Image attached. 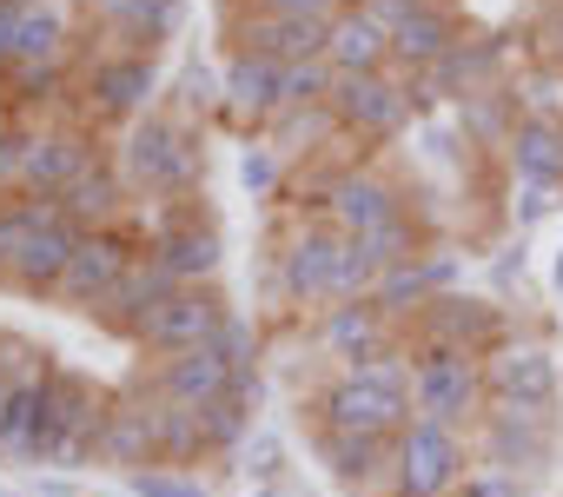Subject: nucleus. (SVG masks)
<instances>
[{
	"label": "nucleus",
	"mask_w": 563,
	"mask_h": 497,
	"mask_svg": "<svg viewBox=\"0 0 563 497\" xmlns=\"http://www.w3.org/2000/svg\"><path fill=\"white\" fill-rule=\"evenodd\" d=\"M451 497H523V484H517L510 471H490V464H484V471H471Z\"/></svg>",
	"instance_id": "nucleus-43"
},
{
	"label": "nucleus",
	"mask_w": 563,
	"mask_h": 497,
	"mask_svg": "<svg viewBox=\"0 0 563 497\" xmlns=\"http://www.w3.org/2000/svg\"><path fill=\"white\" fill-rule=\"evenodd\" d=\"M100 153H93V133L87 126H41L27 133V166H21V192L27 199H60L80 173H93Z\"/></svg>",
	"instance_id": "nucleus-13"
},
{
	"label": "nucleus",
	"mask_w": 563,
	"mask_h": 497,
	"mask_svg": "<svg viewBox=\"0 0 563 497\" xmlns=\"http://www.w3.org/2000/svg\"><path fill=\"white\" fill-rule=\"evenodd\" d=\"M258 14H299V21H339L352 0H252Z\"/></svg>",
	"instance_id": "nucleus-42"
},
{
	"label": "nucleus",
	"mask_w": 563,
	"mask_h": 497,
	"mask_svg": "<svg viewBox=\"0 0 563 497\" xmlns=\"http://www.w3.org/2000/svg\"><path fill=\"white\" fill-rule=\"evenodd\" d=\"M278 173H286V166H278V146H245V153H239V186H245L252 199H265V192L278 186Z\"/></svg>",
	"instance_id": "nucleus-38"
},
{
	"label": "nucleus",
	"mask_w": 563,
	"mask_h": 497,
	"mask_svg": "<svg viewBox=\"0 0 563 497\" xmlns=\"http://www.w3.org/2000/svg\"><path fill=\"white\" fill-rule=\"evenodd\" d=\"M358 245H365V253L378 259V273H385V266H398V259H411V253H424V225H418V212L405 206V212H391L385 225H372V232H365Z\"/></svg>",
	"instance_id": "nucleus-36"
},
{
	"label": "nucleus",
	"mask_w": 563,
	"mask_h": 497,
	"mask_svg": "<svg viewBox=\"0 0 563 497\" xmlns=\"http://www.w3.org/2000/svg\"><path fill=\"white\" fill-rule=\"evenodd\" d=\"M47 431H54V372H21L8 385V405H0V451L21 457V464H41L47 451Z\"/></svg>",
	"instance_id": "nucleus-19"
},
{
	"label": "nucleus",
	"mask_w": 563,
	"mask_h": 497,
	"mask_svg": "<svg viewBox=\"0 0 563 497\" xmlns=\"http://www.w3.org/2000/svg\"><path fill=\"white\" fill-rule=\"evenodd\" d=\"M54 219H60V199H27V192L0 199V273H14L21 253L34 245V232L54 225Z\"/></svg>",
	"instance_id": "nucleus-34"
},
{
	"label": "nucleus",
	"mask_w": 563,
	"mask_h": 497,
	"mask_svg": "<svg viewBox=\"0 0 563 497\" xmlns=\"http://www.w3.org/2000/svg\"><path fill=\"white\" fill-rule=\"evenodd\" d=\"M451 279H457V253H451V245H424V253H411V259H398V266L378 273L372 299L391 319H418L438 292H451Z\"/></svg>",
	"instance_id": "nucleus-20"
},
{
	"label": "nucleus",
	"mask_w": 563,
	"mask_h": 497,
	"mask_svg": "<svg viewBox=\"0 0 563 497\" xmlns=\"http://www.w3.org/2000/svg\"><path fill=\"white\" fill-rule=\"evenodd\" d=\"M556 286H563V253H556Z\"/></svg>",
	"instance_id": "nucleus-49"
},
{
	"label": "nucleus",
	"mask_w": 563,
	"mask_h": 497,
	"mask_svg": "<svg viewBox=\"0 0 563 497\" xmlns=\"http://www.w3.org/2000/svg\"><path fill=\"white\" fill-rule=\"evenodd\" d=\"M358 8H365V14H372V21H378L385 34H391L398 21H411V14L424 8V0H358Z\"/></svg>",
	"instance_id": "nucleus-45"
},
{
	"label": "nucleus",
	"mask_w": 563,
	"mask_h": 497,
	"mask_svg": "<svg viewBox=\"0 0 563 497\" xmlns=\"http://www.w3.org/2000/svg\"><path fill=\"white\" fill-rule=\"evenodd\" d=\"M556 8H563V0H556Z\"/></svg>",
	"instance_id": "nucleus-51"
},
{
	"label": "nucleus",
	"mask_w": 563,
	"mask_h": 497,
	"mask_svg": "<svg viewBox=\"0 0 563 497\" xmlns=\"http://www.w3.org/2000/svg\"><path fill=\"white\" fill-rule=\"evenodd\" d=\"M319 206H325V225H339L345 239H365L372 225H385L391 212H405V192L378 166H352V173H339L319 192Z\"/></svg>",
	"instance_id": "nucleus-17"
},
{
	"label": "nucleus",
	"mask_w": 563,
	"mask_h": 497,
	"mask_svg": "<svg viewBox=\"0 0 563 497\" xmlns=\"http://www.w3.org/2000/svg\"><path fill=\"white\" fill-rule=\"evenodd\" d=\"M113 166H120V179L133 186V199H192V186H199V146H192V133H186L179 120H166V113L133 120Z\"/></svg>",
	"instance_id": "nucleus-2"
},
{
	"label": "nucleus",
	"mask_w": 563,
	"mask_h": 497,
	"mask_svg": "<svg viewBox=\"0 0 563 497\" xmlns=\"http://www.w3.org/2000/svg\"><path fill=\"white\" fill-rule=\"evenodd\" d=\"M471 444L457 424H431V418H411L398 438H391V497H451L471 471Z\"/></svg>",
	"instance_id": "nucleus-4"
},
{
	"label": "nucleus",
	"mask_w": 563,
	"mask_h": 497,
	"mask_svg": "<svg viewBox=\"0 0 563 497\" xmlns=\"http://www.w3.org/2000/svg\"><path fill=\"white\" fill-rule=\"evenodd\" d=\"M153 93H159V67L153 54H100L87 67V113L107 120V126H133L153 113Z\"/></svg>",
	"instance_id": "nucleus-9"
},
{
	"label": "nucleus",
	"mask_w": 563,
	"mask_h": 497,
	"mask_svg": "<svg viewBox=\"0 0 563 497\" xmlns=\"http://www.w3.org/2000/svg\"><path fill=\"white\" fill-rule=\"evenodd\" d=\"M173 292H179V279H173V266H166V259L153 253V245H146V253H140V259L126 266V279L113 286V299H107V306H100L93 319H107L113 332H126V339H140V325H146V319H153V312H159V306H166Z\"/></svg>",
	"instance_id": "nucleus-24"
},
{
	"label": "nucleus",
	"mask_w": 563,
	"mask_h": 497,
	"mask_svg": "<svg viewBox=\"0 0 563 497\" xmlns=\"http://www.w3.org/2000/svg\"><path fill=\"white\" fill-rule=\"evenodd\" d=\"M67 14L54 8V0H21V14H14V67H60L67 60Z\"/></svg>",
	"instance_id": "nucleus-32"
},
{
	"label": "nucleus",
	"mask_w": 563,
	"mask_h": 497,
	"mask_svg": "<svg viewBox=\"0 0 563 497\" xmlns=\"http://www.w3.org/2000/svg\"><path fill=\"white\" fill-rule=\"evenodd\" d=\"M232 41L252 47V54H272V60H325V41H332V21H299V14H239L232 21Z\"/></svg>",
	"instance_id": "nucleus-25"
},
{
	"label": "nucleus",
	"mask_w": 563,
	"mask_h": 497,
	"mask_svg": "<svg viewBox=\"0 0 563 497\" xmlns=\"http://www.w3.org/2000/svg\"><path fill=\"white\" fill-rule=\"evenodd\" d=\"M14 378H21V372H14L8 358H0V405H8V385H14Z\"/></svg>",
	"instance_id": "nucleus-48"
},
{
	"label": "nucleus",
	"mask_w": 563,
	"mask_h": 497,
	"mask_svg": "<svg viewBox=\"0 0 563 497\" xmlns=\"http://www.w3.org/2000/svg\"><path fill=\"white\" fill-rule=\"evenodd\" d=\"M21 166H27V133L21 126H0V199L21 192Z\"/></svg>",
	"instance_id": "nucleus-40"
},
{
	"label": "nucleus",
	"mask_w": 563,
	"mask_h": 497,
	"mask_svg": "<svg viewBox=\"0 0 563 497\" xmlns=\"http://www.w3.org/2000/svg\"><path fill=\"white\" fill-rule=\"evenodd\" d=\"M457 41H464V34H457V14L444 8V0H424L411 21L391 27V67H398V74H431Z\"/></svg>",
	"instance_id": "nucleus-27"
},
{
	"label": "nucleus",
	"mask_w": 563,
	"mask_h": 497,
	"mask_svg": "<svg viewBox=\"0 0 563 497\" xmlns=\"http://www.w3.org/2000/svg\"><path fill=\"white\" fill-rule=\"evenodd\" d=\"M212 345H219V352H225V358H232L239 372H252V358H258V332H252V325H245L239 312H225V325L212 332Z\"/></svg>",
	"instance_id": "nucleus-39"
},
{
	"label": "nucleus",
	"mask_w": 563,
	"mask_h": 497,
	"mask_svg": "<svg viewBox=\"0 0 563 497\" xmlns=\"http://www.w3.org/2000/svg\"><path fill=\"white\" fill-rule=\"evenodd\" d=\"M87 232L74 225V219H54V225H41L34 232V245L21 253V266L8 273L21 292H41V299H54L60 292V279H67V259H74V245H80Z\"/></svg>",
	"instance_id": "nucleus-31"
},
{
	"label": "nucleus",
	"mask_w": 563,
	"mask_h": 497,
	"mask_svg": "<svg viewBox=\"0 0 563 497\" xmlns=\"http://www.w3.org/2000/svg\"><path fill=\"white\" fill-rule=\"evenodd\" d=\"M153 253L173 266L179 286H212V273H219V225L199 219L192 199H179V206L153 225Z\"/></svg>",
	"instance_id": "nucleus-18"
},
{
	"label": "nucleus",
	"mask_w": 563,
	"mask_h": 497,
	"mask_svg": "<svg viewBox=\"0 0 563 497\" xmlns=\"http://www.w3.org/2000/svg\"><path fill=\"white\" fill-rule=\"evenodd\" d=\"M232 385H239V365H232L219 345H192V352H166V358L153 365V385H146V391L179 398V405H212V398H225Z\"/></svg>",
	"instance_id": "nucleus-22"
},
{
	"label": "nucleus",
	"mask_w": 563,
	"mask_h": 497,
	"mask_svg": "<svg viewBox=\"0 0 563 497\" xmlns=\"http://www.w3.org/2000/svg\"><path fill=\"white\" fill-rule=\"evenodd\" d=\"M563 186H537V179H517V225H537L550 206H556Z\"/></svg>",
	"instance_id": "nucleus-44"
},
{
	"label": "nucleus",
	"mask_w": 563,
	"mask_h": 497,
	"mask_svg": "<svg viewBox=\"0 0 563 497\" xmlns=\"http://www.w3.org/2000/svg\"><path fill=\"white\" fill-rule=\"evenodd\" d=\"M140 259V245L120 232V225H107V232H87L80 245H74V259H67V279H60V306H74V312H100L107 299H113V286L126 279V266Z\"/></svg>",
	"instance_id": "nucleus-10"
},
{
	"label": "nucleus",
	"mask_w": 563,
	"mask_h": 497,
	"mask_svg": "<svg viewBox=\"0 0 563 497\" xmlns=\"http://www.w3.org/2000/svg\"><path fill=\"white\" fill-rule=\"evenodd\" d=\"M100 431H107V398L80 378V372H54V431L41 464L54 471H80L100 457Z\"/></svg>",
	"instance_id": "nucleus-7"
},
{
	"label": "nucleus",
	"mask_w": 563,
	"mask_h": 497,
	"mask_svg": "<svg viewBox=\"0 0 563 497\" xmlns=\"http://www.w3.org/2000/svg\"><path fill=\"white\" fill-rule=\"evenodd\" d=\"M225 312H232V306H225L212 286H179V292H173V299L140 325V339H133V345H146V352H159V358H166V352L212 345V332L225 325Z\"/></svg>",
	"instance_id": "nucleus-14"
},
{
	"label": "nucleus",
	"mask_w": 563,
	"mask_h": 497,
	"mask_svg": "<svg viewBox=\"0 0 563 497\" xmlns=\"http://www.w3.org/2000/svg\"><path fill=\"white\" fill-rule=\"evenodd\" d=\"M550 444H556V424L550 411H530V405H484L477 418V464L490 471H543L550 464Z\"/></svg>",
	"instance_id": "nucleus-8"
},
{
	"label": "nucleus",
	"mask_w": 563,
	"mask_h": 497,
	"mask_svg": "<svg viewBox=\"0 0 563 497\" xmlns=\"http://www.w3.org/2000/svg\"><path fill=\"white\" fill-rule=\"evenodd\" d=\"M345 232L312 219V225H292L286 245L272 253V279H278V299L286 306H339V266H345Z\"/></svg>",
	"instance_id": "nucleus-5"
},
{
	"label": "nucleus",
	"mask_w": 563,
	"mask_h": 497,
	"mask_svg": "<svg viewBox=\"0 0 563 497\" xmlns=\"http://www.w3.org/2000/svg\"><path fill=\"white\" fill-rule=\"evenodd\" d=\"M100 464H113L120 477H126V471H140V464H159V411H153V391L107 405Z\"/></svg>",
	"instance_id": "nucleus-26"
},
{
	"label": "nucleus",
	"mask_w": 563,
	"mask_h": 497,
	"mask_svg": "<svg viewBox=\"0 0 563 497\" xmlns=\"http://www.w3.org/2000/svg\"><path fill=\"white\" fill-rule=\"evenodd\" d=\"M126 497H212V484L192 464H140L126 471Z\"/></svg>",
	"instance_id": "nucleus-37"
},
{
	"label": "nucleus",
	"mask_w": 563,
	"mask_h": 497,
	"mask_svg": "<svg viewBox=\"0 0 563 497\" xmlns=\"http://www.w3.org/2000/svg\"><path fill=\"white\" fill-rule=\"evenodd\" d=\"M278 457H286V444H278L272 431H252V438H245V471H252L258 484H278Z\"/></svg>",
	"instance_id": "nucleus-41"
},
{
	"label": "nucleus",
	"mask_w": 563,
	"mask_h": 497,
	"mask_svg": "<svg viewBox=\"0 0 563 497\" xmlns=\"http://www.w3.org/2000/svg\"><path fill=\"white\" fill-rule=\"evenodd\" d=\"M252 405H258V372H239V385H232L225 398L199 405V411H206V451H245V438H252Z\"/></svg>",
	"instance_id": "nucleus-33"
},
{
	"label": "nucleus",
	"mask_w": 563,
	"mask_h": 497,
	"mask_svg": "<svg viewBox=\"0 0 563 497\" xmlns=\"http://www.w3.org/2000/svg\"><path fill=\"white\" fill-rule=\"evenodd\" d=\"M312 339H319V352H325L332 365H365V358H378V352L398 345V319L365 292V299H339V306H325Z\"/></svg>",
	"instance_id": "nucleus-12"
},
{
	"label": "nucleus",
	"mask_w": 563,
	"mask_h": 497,
	"mask_svg": "<svg viewBox=\"0 0 563 497\" xmlns=\"http://www.w3.org/2000/svg\"><path fill=\"white\" fill-rule=\"evenodd\" d=\"M510 153V173L517 179H537V186H563V120L550 113H523L504 140Z\"/></svg>",
	"instance_id": "nucleus-30"
},
{
	"label": "nucleus",
	"mask_w": 563,
	"mask_h": 497,
	"mask_svg": "<svg viewBox=\"0 0 563 497\" xmlns=\"http://www.w3.org/2000/svg\"><path fill=\"white\" fill-rule=\"evenodd\" d=\"M325 60H332V74H385V67H391V34L352 0V8L332 21Z\"/></svg>",
	"instance_id": "nucleus-28"
},
{
	"label": "nucleus",
	"mask_w": 563,
	"mask_h": 497,
	"mask_svg": "<svg viewBox=\"0 0 563 497\" xmlns=\"http://www.w3.org/2000/svg\"><path fill=\"white\" fill-rule=\"evenodd\" d=\"M245 497H292V490H286V484H252Z\"/></svg>",
	"instance_id": "nucleus-47"
},
{
	"label": "nucleus",
	"mask_w": 563,
	"mask_h": 497,
	"mask_svg": "<svg viewBox=\"0 0 563 497\" xmlns=\"http://www.w3.org/2000/svg\"><path fill=\"white\" fill-rule=\"evenodd\" d=\"M153 411H159V464H199V451H206V411L179 405V398H159V391H153Z\"/></svg>",
	"instance_id": "nucleus-35"
},
{
	"label": "nucleus",
	"mask_w": 563,
	"mask_h": 497,
	"mask_svg": "<svg viewBox=\"0 0 563 497\" xmlns=\"http://www.w3.org/2000/svg\"><path fill=\"white\" fill-rule=\"evenodd\" d=\"M332 120H339V133H352V140H398L405 126H411V113H418V100H411V80L405 74H339V87H332Z\"/></svg>",
	"instance_id": "nucleus-6"
},
{
	"label": "nucleus",
	"mask_w": 563,
	"mask_h": 497,
	"mask_svg": "<svg viewBox=\"0 0 563 497\" xmlns=\"http://www.w3.org/2000/svg\"><path fill=\"white\" fill-rule=\"evenodd\" d=\"M0 497H14V490H0Z\"/></svg>",
	"instance_id": "nucleus-50"
},
{
	"label": "nucleus",
	"mask_w": 563,
	"mask_h": 497,
	"mask_svg": "<svg viewBox=\"0 0 563 497\" xmlns=\"http://www.w3.org/2000/svg\"><path fill=\"white\" fill-rule=\"evenodd\" d=\"M126 199H133V186L120 179V166H93V173H80L67 192H60V219H74L80 232H107V225H120V212H126Z\"/></svg>",
	"instance_id": "nucleus-29"
},
{
	"label": "nucleus",
	"mask_w": 563,
	"mask_h": 497,
	"mask_svg": "<svg viewBox=\"0 0 563 497\" xmlns=\"http://www.w3.org/2000/svg\"><path fill=\"white\" fill-rule=\"evenodd\" d=\"M87 21L113 41V54H153L179 34V0H87Z\"/></svg>",
	"instance_id": "nucleus-21"
},
{
	"label": "nucleus",
	"mask_w": 563,
	"mask_h": 497,
	"mask_svg": "<svg viewBox=\"0 0 563 497\" xmlns=\"http://www.w3.org/2000/svg\"><path fill=\"white\" fill-rule=\"evenodd\" d=\"M319 464L339 490L372 497L378 484L391 490V438H365V431H319Z\"/></svg>",
	"instance_id": "nucleus-23"
},
{
	"label": "nucleus",
	"mask_w": 563,
	"mask_h": 497,
	"mask_svg": "<svg viewBox=\"0 0 563 497\" xmlns=\"http://www.w3.org/2000/svg\"><path fill=\"white\" fill-rule=\"evenodd\" d=\"M319 431H365V438H398L418 405H411V358L391 345L365 365H339L319 391H312Z\"/></svg>",
	"instance_id": "nucleus-1"
},
{
	"label": "nucleus",
	"mask_w": 563,
	"mask_h": 497,
	"mask_svg": "<svg viewBox=\"0 0 563 497\" xmlns=\"http://www.w3.org/2000/svg\"><path fill=\"white\" fill-rule=\"evenodd\" d=\"M484 391H490V405L556 411L563 378H556V358H550L543 345H530V339H504V345L484 358Z\"/></svg>",
	"instance_id": "nucleus-11"
},
{
	"label": "nucleus",
	"mask_w": 563,
	"mask_h": 497,
	"mask_svg": "<svg viewBox=\"0 0 563 497\" xmlns=\"http://www.w3.org/2000/svg\"><path fill=\"white\" fill-rule=\"evenodd\" d=\"M14 14H21V0H0V74L14 67Z\"/></svg>",
	"instance_id": "nucleus-46"
},
{
	"label": "nucleus",
	"mask_w": 563,
	"mask_h": 497,
	"mask_svg": "<svg viewBox=\"0 0 563 497\" xmlns=\"http://www.w3.org/2000/svg\"><path fill=\"white\" fill-rule=\"evenodd\" d=\"M411 405L431 424H477L490 391H484V358L464 345H418L411 358Z\"/></svg>",
	"instance_id": "nucleus-3"
},
{
	"label": "nucleus",
	"mask_w": 563,
	"mask_h": 497,
	"mask_svg": "<svg viewBox=\"0 0 563 497\" xmlns=\"http://www.w3.org/2000/svg\"><path fill=\"white\" fill-rule=\"evenodd\" d=\"M219 107L252 120V126H272L278 113H286V60L232 47V60L219 67Z\"/></svg>",
	"instance_id": "nucleus-16"
},
{
	"label": "nucleus",
	"mask_w": 563,
	"mask_h": 497,
	"mask_svg": "<svg viewBox=\"0 0 563 497\" xmlns=\"http://www.w3.org/2000/svg\"><path fill=\"white\" fill-rule=\"evenodd\" d=\"M418 345H464L477 358H490L504 345V312L490 299H464V292H438L418 319H411Z\"/></svg>",
	"instance_id": "nucleus-15"
}]
</instances>
